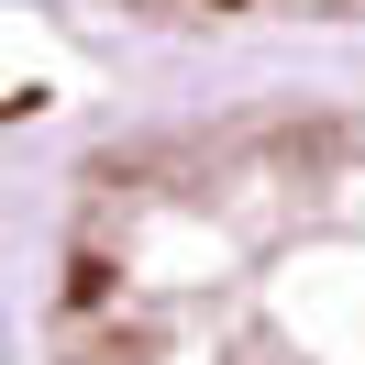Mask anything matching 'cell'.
Masks as SVG:
<instances>
[{"label": "cell", "instance_id": "1", "mask_svg": "<svg viewBox=\"0 0 365 365\" xmlns=\"http://www.w3.org/2000/svg\"><path fill=\"white\" fill-rule=\"evenodd\" d=\"M45 332L56 365H365V122L266 111L100 155Z\"/></svg>", "mask_w": 365, "mask_h": 365}, {"label": "cell", "instance_id": "2", "mask_svg": "<svg viewBox=\"0 0 365 365\" xmlns=\"http://www.w3.org/2000/svg\"><path fill=\"white\" fill-rule=\"evenodd\" d=\"M155 23H365V0H133Z\"/></svg>", "mask_w": 365, "mask_h": 365}]
</instances>
